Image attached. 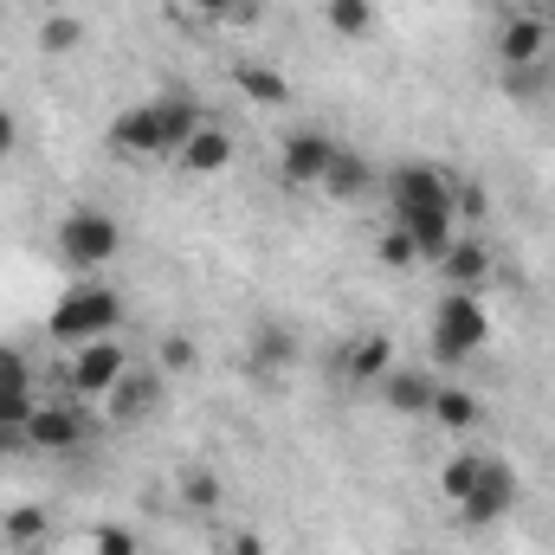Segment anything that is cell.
Wrapping results in <instances>:
<instances>
[{"mask_svg": "<svg viewBox=\"0 0 555 555\" xmlns=\"http://www.w3.org/2000/svg\"><path fill=\"white\" fill-rule=\"evenodd\" d=\"M124 297L111 291V284H72L52 310H46V336L52 343H65V349H78V343H98V336H117L124 330Z\"/></svg>", "mask_w": 555, "mask_h": 555, "instance_id": "6da1fadb", "label": "cell"}, {"mask_svg": "<svg viewBox=\"0 0 555 555\" xmlns=\"http://www.w3.org/2000/svg\"><path fill=\"white\" fill-rule=\"evenodd\" d=\"M491 343V310L478 291H439L433 304V356L439 362H472Z\"/></svg>", "mask_w": 555, "mask_h": 555, "instance_id": "7a4b0ae2", "label": "cell"}, {"mask_svg": "<svg viewBox=\"0 0 555 555\" xmlns=\"http://www.w3.org/2000/svg\"><path fill=\"white\" fill-rule=\"evenodd\" d=\"M52 240H59V259H65L72 272H104V266L124 253V227H117V214H104V207H72Z\"/></svg>", "mask_w": 555, "mask_h": 555, "instance_id": "3957f363", "label": "cell"}, {"mask_svg": "<svg viewBox=\"0 0 555 555\" xmlns=\"http://www.w3.org/2000/svg\"><path fill=\"white\" fill-rule=\"evenodd\" d=\"M124 375H130V349H124L117 336L78 343V349L65 356V388H72V401H104Z\"/></svg>", "mask_w": 555, "mask_h": 555, "instance_id": "277c9868", "label": "cell"}, {"mask_svg": "<svg viewBox=\"0 0 555 555\" xmlns=\"http://www.w3.org/2000/svg\"><path fill=\"white\" fill-rule=\"evenodd\" d=\"M517 465L511 459H491L485 452V472H478V485L465 491V504H459V524H472V530H491V524H504L511 511H517Z\"/></svg>", "mask_w": 555, "mask_h": 555, "instance_id": "5b68a950", "label": "cell"}, {"mask_svg": "<svg viewBox=\"0 0 555 555\" xmlns=\"http://www.w3.org/2000/svg\"><path fill=\"white\" fill-rule=\"evenodd\" d=\"M395 227L414 240V253H420V266H439L446 253H452V240L465 233L459 227V207L452 201H433V207H395Z\"/></svg>", "mask_w": 555, "mask_h": 555, "instance_id": "8992f818", "label": "cell"}, {"mask_svg": "<svg viewBox=\"0 0 555 555\" xmlns=\"http://www.w3.org/2000/svg\"><path fill=\"white\" fill-rule=\"evenodd\" d=\"M330 155H336V137H323V130H291V137L278 142V181H284V188H323Z\"/></svg>", "mask_w": 555, "mask_h": 555, "instance_id": "52a82bcc", "label": "cell"}, {"mask_svg": "<svg viewBox=\"0 0 555 555\" xmlns=\"http://www.w3.org/2000/svg\"><path fill=\"white\" fill-rule=\"evenodd\" d=\"M162 395H168V375H162V369H137V362H130V375L104 395V414H111V426H142V420L162 408Z\"/></svg>", "mask_w": 555, "mask_h": 555, "instance_id": "ba28073f", "label": "cell"}, {"mask_svg": "<svg viewBox=\"0 0 555 555\" xmlns=\"http://www.w3.org/2000/svg\"><path fill=\"white\" fill-rule=\"evenodd\" d=\"M388 194H395V207H433V201L459 194V175L439 168V162H395L388 168Z\"/></svg>", "mask_w": 555, "mask_h": 555, "instance_id": "9c48e42d", "label": "cell"}, {"mask_svg": "<svg viewBox=\"0 0 555 555\" xmlns=\"http://www.w3.org/2000/svg\"><path fill=\"white\" fill-rule=\"evenodd\" d=\"M233 155H240V142H233V130H227V124H214V117H207L194 137L175 149L181 175H194V181H214V175H227V168H233Z\"/></svg>", "mask_w": 555, "mask_h": 555, "instance_id": "30bf717a", "label": "cell"}, {"mask_svg": "<svg viewBox=\"0 0 555 555\" xmlns=\"http://www.w3.org/2000/svg\"><path fill=\"white\" fill-rule=\"evenodd\" d=\"M498 59H504L511 72H537V65L550 59V20H543V13H511V20L498 26Z\"/></svg>", "mask_w": 555, "mask_h": 555, "instance_id": "8fae6325", "label": "cell"}, {"mask_svg": "<svg viewBox=\"0 0 555 555\" xmlns=\"http://www.w3.org/2000/svg\"><path fill=\"white\" fill-rule=\"evenodd\" d=\"M85 414L72 408V401H46V408H33L26 420V446L33 452H72V446H85Z\"/></svg>", "mask_w": 555, "mask_h": 555, "instance_id": "7c38bea8", "label": "cell"}, {"mask_svg": "<svg viewBox=\"0 0 555 555\" xmlns=\"http://www.w3.org/2000/svg\"><path fill=\"white\" fill-rule=\"evenodd\" d=\"M439 278H446V291H478L485 297V284H491V246L478 233H459L452 253L439 259Z\"/></svg>", "mask_w": 555, "mask_h": 555, "instance_id": "4fadbf2b", "label": "cell"}, {"mask_svg": "<svg viewBox=\"0 0 555 555\" xmlns=\"http://www.w3.org/2000/svg\"><path fill=\"white\" fill-rule=\"evenodd\" d=\"M111 149H117V155H137V162H149V155H168L155 104H137V111H124V117L111 124Z\"/></svg>", "mask_w": 555, "mask_h": 555, "instance_id": "5bb4252c", "label": "cell"}, {"mask_svg": "<svg viewBox=\"0 0 555 555\" xmlns=\"http://www.w3.org/2000/svg\"><path fill=\"white\" fill-rule=\"evenodd\" d=\"M375 388H382V401H388L395 414L426 420V408H433V388H439V382H433L426 369H401V362H395V369H388V375H382Z\"/></svg>", "mask_w": 555, "mask_h": 555, "instance_id": "9a60e30c", "label": "cell"}, {"mask_svg": "<svg viewBox=\"0 0 555 555\" xmlns=\"http://www.w3.org/2000/svg\"><path fill=\"white\" fill-rule=\"evenodd\" d=\"M388 369H395V343H388V330H362V336L349 343V356H343V375H349L356 388H375Z\"/></svg>", "mask_w": 555, "mask_h": 555, "instance_id": "2e32d148", "label": "cell"}, {"mask_svg": "<svg viewBox=\"0 0 555 555\" xmlns=\"http://www.w3.org/2000/svg\"><path fill=\"white\" fill-rule=\"evenodd\" d=\"M375 181H382V175H375V162L336 142V155H330V168H323V194H330V201H356V194H369Z\"/></svg>", "mask_w": 555, "mask_h": 555, "instance_id": "e0dca14e", "label": "cell"}, {"mask_svg": "<svg viewBox=\"0 0 555 555\" xmlns=\"http://www.w3.org/2000/svg\"><path fill=\"white\" fill-rule=\"evenodd\" d=\"M426 420H433L439 433H472V426L485 420V408H478V395H465V388L439 382V388H433V408H426Z\"/></svg>", "mask_w": 555, "mask_h": 555, "instance_id": "ac0fdd59", "label": "cell"}, {"mask_svg": "<svg viewBox=\"0 0 555 555\" xmlns=\"http://www.w3.org/2000/svg\"><path fill=\"white\" fill-rule=\"evenodd\" d=\"M233 85H240L259 111H284V104H291V85L278 78L272 65H259V59H240V65H233Z\"/></svg>", "mask_w": 555, "mask_h": 555, "instance_id": "d6986e66", "label": "cell"}, {"mask_svg": "<svg viewBox=\"0 0 555 555\" xmlns=\"http://www.w3.org/2000/svg\"><path fill=\"white\" fill-rule=\"evenodd\" d=\"M155 117H162V142H168V155H175L181 142L207 124V111H201L188 91H175V98H155Z\"/></svg>", "mask_w": 555, "mask_h": 555, "instance_id": "ffe728a7", "label": "cell"}, {"mask_svg": "<svg viewBox=\"0 0 555 555\" xmlns=\"http://www.w3.org/2000/svg\"><path fill=\"white\" fill-rule=\"evenodd\" d=\"M478 472H485V452H459V459H446V465H439V498L459 511V504H465V491L478 485Z\"/></svg>", "mask_w": 555, "mask_h": 555, "instance_id": "44dd1931", "label": "cell"}, {"mask_svg": "<svg viewBox=\"0 0 555 555\" xmlns=\"http://www.w3.org/2000/svg\"><path fill=\"white\" fill-rule=\"evenodd\" d=\"M323 20L343 39H369L375 33V0H323Z\"/></svg>", "mask_w": 555, "mask_h": 555, "instance_id": "7402d4cb", "label": "cell"}, {"mask_svg": "<svg viewBox=\"0 0 555 555\" xmlns=\"http://www.w3.org/2000/svg\"><path fill=\"white\" fill-rule=\"evenodd\" d=\"M39 46L59 59V52H78L85 46V20H72V13H46L39 20Z\"/></svg>", "mask_w": 555, "mask_h": 555, "instance_id": "603a6c76", "label": "cell"}, {"mask_svg": "<svg viewBox=\"0 0 555 555\" xmlns=\"http://www.w3.org/2000/svg\"><path fill=\"white\" fill-rule=\"evenodd\" d=\"M0 401H33V362L0 343Z\"/></svg>", "mask_w": 555, "mask_h": 555, "instance_id": "cb8c5ba5", "label": "cell"}, {"mask_svg": "<svg viewBox=\"0 0 555 555\" xmlns=\"http://www.w3.org/2000/svg\"><path fill=\"white\" fill-rule=\"evenodd\" d=\"M253 356H259V369H291V362H297V336L278 330V323H266V330L253 336Z\"/></svg>", "mask_w": 555, "mask_h": 555, "instance_id": "d4e9b609", "label": "cell"}, {"mask_svg": "<svg viewBox=\"0 0 555 555\" xmlns=\"http://www.w3.org/2000/svg\"><path fill=\"white\" fill-rule=\"evenodd\" d=\"M46 530H52V517H46L39 504H20V511L0 517V537H7V543H39Z\"/></svg>", "mask_w": 555, "mask_h": 555, "instance_id": "484cf974", "label": "cell"}, {"mask_svg": "<svg viewBox=\"0 0 555 555\" xmlns=\"http://www.w3.org/2000/svg\"><path fill=\"white\" fill-rule=\"evenodd\" d=\"M194 362H201L194 336H162V349H155V369H162V375H188Z\"/></svg>", "mask_w": 555, "mask_h": 555, "instance_id": "4316f807", "label": "cell"}, {"mask_svg": "<svg viewBox=\"0 0 555 555\" xmlns=\"http://www.w3.org/2000/svg\"><path fill=\"white\" fill-rule=\"evenodd\" d=\"M375 259H382V266H395V272H408V266H420L414 240H408L401 227H382V240H375Z\"/></svg>", "mask_w": 555, "mask_h": 555, "instance_id": "83f0119b", "label": "cell"}, {"mask_svg": "<svg viewBox=\"0 0 555 555\" xmlns=\"http://www.w3.org/2000/svg\"><path fill=\"white\" fill-rule=\"evenodd\" d=\"M181 498H188L194 511H214V504H220V478H214L207 465H194V472H181Z\"/></svg>", "mask_w": 555, "mask_h": 555, "instance_id": "f1b7e54d", "label": "cell"}, {"mask_svg": "<svg viewBox=\"0 0 555 555\" xmlns=\"http://www.w3.org/2000/svg\"><path fill=\"white\" fill-rule=\"evenodd\" d=\"M91 550H98V555H142V550H137V537H130L124 524H104V530L91 537Z\"/></svg>", "mask_w": 555, "mask_h": 555, "instance_id": "f546056e", "label": "cell"}, {"mask_svg": "<svg viewBox=\"0 0 555 555\" xmlns=\"http://www.w3.org/2000/svg\"><path fill=\"white\" fill-rule=\"evenodd\" d=\"M13 149H20V117H13V111L0 104V162H7Z\"/></svg>", "mask_w": 555, "mask_h": 555, "instance_id": "4dcf8cb0", "label": "cell"}, {"mask_svg": "<svg viewBox=\"0 0 555 555\" xmlns=\"http://www.w3.org/2000/svg\"><path fill=\"white\" fill-rule=\"evenodd\" d=\"M33 408H39V401H0V426H26Z\"/></svg>", "mask_w": 555, "mask_h": 555, "instance_id": "1f68e13d", "label": "cell"}, {"mask_svg": "<svg viewBox=\"0 0 555 555\" xmlns=\"http://www.w3.org/2000/svg\"><path fill=\"white\" fill-rule=\"evenodd\" d=\"M13 452H33L26 446V426H0V459H13Z\"/></svg>", "mask_w": 555, "mask_h": 555, "instance_id": "d6a6232c", "label": "cell"}, {"mask_svg": "<svg viewBox=\"0 0 555 555\" xmlns=\"http://www.w3.org/2000/svg\"><path fill=\"white\" fill-rule=\"evenodd\" d=\"M194 13H207V20H227V13H240V0H188Z\"/></svg>", "mask_w": 555, "mask_h": 555, "instance_id": "836d02e7", "label": "cell"}, {"mask_svg": "<svg viewBox=\"0 0 555 555\" xmlns=\"http://www.w3.org/2000/svg\"><path fill=\"white\" fill-rule=\"evenodd\" d=\"M227 555H266V543H259V537H253V530H240V537H233V543H227Z\"/></svg>", "mask_w": 555, "mask_h": 555, "instance_id": "e575fe53", "label": "cell"}, {"mask_svg": "<svg viewBox=\"0 0 555 555\" xmlns=\"http://www.w3.org/2000/svg\"><path fill=\"white\" fill-rule=\"evenodd\" d=\"M537 13H543V20H550V26H555V0H543V7H537Z\"/></svg>", "mask_w": 555, "mask_h": 555, "instance_id": "d590c367", "label": "cell"}]
</instances>
